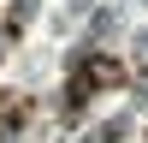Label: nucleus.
<instances>
[{
    "instance_id": "f257e3e1",
    "label": "nucleus",
    "mask_w": 148,
    "mask_h": 143,
    "mask_svg": "<svg viewBox=\"0 0 148 143\" xmlns=\"http://www.w3.org/2000/svg\"><path fill=\"white\" fill-rule=\"evenodd\" d=\"M119 83H125V60H113V54H83V60H77V72H71V83H65V113L77 119L89 95L119 90Z\"/></svg>"
},
{
    "instance_id": "f03ea898",
    "label": "nucleus",
    "mask_w": 148,
    "mask_h": 143,
    "mask_svg": "<svg viewBox=\"0 0 148 143\" xmlns=\"http://www.w3.org/2000/svg\"><path fill=\"white\" fill-rule=\"evenodd\" d=\"M30 119V95H0V125H24Z\"/></svg>"
}]
</instances>
